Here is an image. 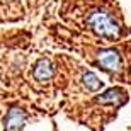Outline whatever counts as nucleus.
I'll return each mask as SVG.
<instances>
[{"instance_id": "nucleus-1", "label": "nucleus", "mask_w": 131, "mask_h": 131, "mask_svg": "<svg viewBox=\"0 0 131 131\" xmlns=\"http://www.w3.org/2000/svg\"><path fill=\"white\" fill-rule=\"evenodd\" d=\"M89 26L94 32L101 36L104 39H117L119 38V27L117 24L112 20V17L107 12H102V10H94L92 14L89 15L87 19Z\"/></svg>"}, {"instance_id": "nucleus-2", "label": "nucleus", "mask_w": 131, "mask_h": 131, "mask_svg": "<svg viewBox=\"0 0 131 131\" xmlns=\"http://www.w3.org/2000/svg\"><path fill=\"white\" fill-rule=\"evenodd\" d=\"M99 63L107 72H116L121 67V58L116 49H102L99 53Z\"/></svg>"}, {"instance_id": "nucleus-3", "label": "nucleus", "mask_w": 131, "mask_h": 131, "mask_svg": "<svg viewBox=\"0 0 131 131\" xmlns=\"http://www.w3.org/2000/svg\"><path fill=\"white\" fill-rule=\"evenodd\" d=\"M26 123V114L17 107H12L5 116V129L7 131H20Z\"/></svg>"}, {"instance_id": "nucleus-4", "label": "nucleus", "mask_w": 131, "mask_h": 131, "mask_svg": "<svg viewBox=\"0 0 131 131\" xmlns=\"http://www.w3.org/2000/svg\"><path fill=\"white\" fill-rule=\"evenodd\" d=\"M32 75L38 82H46V80H49V78L53 77V67L49 63V60H46V58L39 60L38 63H36V67H34V70H32Z\"/></svg>"}, {"instance_id": "nucleus-5", "label": "nucleus", "mask_w": 131, "mask_h": 131, "mask_svg": "<svg viewBox=\"0 0 131 131\" xmlns=\"http://www.w3.org/2000/svg\"><path fill=\"white\" fill-rule=\"evenodd\" d=\"M97 101L102 102V104H116V106H121L123 101H124V99H123V90H119V89H111V90H107V92L102 94Z\"/></svg>"}, {"instance_id": "nucleus-6", "label": "nucleus", "mask_w": 131, "mask_h": 131, "mask_svg": "<svg viewBox=\"0 0 131 131\" xmlns=\"http://www.w3.org/2000/svg\"><path fill=\"white\" fill-rule=\"evenodd\" d=\"M82 80H83V85L87 87V90H90V92H95V90H99L102 87V82L97 78V75L92 72H85Z\"/></svg>"}]
</instances>
